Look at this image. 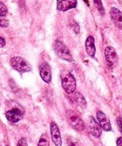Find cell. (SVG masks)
I'll use <instances>...</instances> for the list:
<instances>
[{
  "label": "cell",
  "mask_w": 122,
  "mask_h": 146,
  "mask_svg": "<svg viewBox=\"0 0 122 146\" xmlns=\"http://www.w3.org/2000/svg\"><path fill=\"white\" fill-rule=\"evenodd\" d=\"M61 86L67 94H71L75 91L77 88V81L74 76L69 71L63 70L60 74Z\"/></svg>",
  "instance_id": "cell-1"
},
{
  "label": "cell",
  "mask_w": 122,
  "mask_h": 146,
  "mask_svg": "<svg viewBox=\"0 0 122 146\" xmlns=\"http://www.w3.org/2000/svg\"><path fill=\"white\" fill-rule=\"evenodd\" d=\"M54 50L55 54H57V56L61 60L67 61V62H71L73 61L72 55L70 52L69 49L64 45L63 42H61L59 40H56L54 43Z\"/></svg>",
  "instance_id": "cell-2"
},
{
  "label": "cell",
  "mask_w": 122,
  "mask_h": 146,
  "mask_svg": "<svg viewBox=\"0 0 122 146\" xmlns=\"http://www.w3.org/2000/svg\"><path fill=\"white\" fill-rule=\"evenodd\" d=\"M10 65L15 71L19 73L29 72L32 70L31 64L25 60L24 58L20 56L13 57L10 60Z\"/></svg>",
  "instance_id": "cell-3"
},
{
  "label": "cell",
  "mask_w": 122,
  "mask_h": 146,
  "mask_svg": "<svg viewBox=\"0 0 122 146\" xmlns=\"http://www.w3.org/2000/svg\"><path fill=\"white\" fill-rule=\"evenodd\" d=\"M67 118L69 125L79 131H81L84 129V123L79 115L72 110H69L67 111Z\"/></svg>",
  "instance_id": "cell-4"
},
{
  "label": "cell",
  "mask_w": 122,
  "mask_h": 146,
  "mask_svg": "<svg viewBox=\"0 0 122 146\" xmlns=\"http://www.w3.org/2000/svg\"><path fill=\"white\" fill-rule=\"evenodd\" d=\"M105 58L110 68H114L118 61V56L115 49L111 46H108L105 49Z\"/></svg>",
  "instance_id": "cell-5"
},
{
  "label": "cell",
  "mask_w": 122,
  "mask_h": 146,
  "mask_svg": "<svg viewBox=\"0 0 122 146\" xmlns=\"http://www.w3.org/2000/svg\"><path fill=\"white\" fill-rule=\"evenodd\" d=\"M24 111L20 108H13L9 110L5 113L6 118L11 123H17L21 121L24 117Z\"/></svg>",
  "instance_id": "cell-6"
},
{
  "label": "cell",
  "mask_w": 122,
  "mask_h": 146,
  "mask_svg": "<svg viewBox=\"0 0 122 146\" xmlns=\"http://www.w3.org/2000/svg\"><path fill=\"white\" fill-rule=\"evenodd\" d=\"M50 131H51V140L56 146H61L62 140H61V134L59 129L56 123L52 122L50 124Z\"/></svg>",
  "instance_id": "cell-7"
},
{
  "label": "cell",
  "mask_w": 122,
  "mask_h": 146,
  "mask_svg": "<svg viewBox=\"0 0 122 146\" xmlns=\"http://www.w3.org/2000/svg\"><path fill=\"white\" fill-rule=\"evenodd\" d=\"M69 99L71 101V104L74 106H76L79 107V108H81V109L87 108V101H86L84 96L81 94H79V93L74 92L71 94Z\"/></svg>",
  "instance_id": "cell-8"
},
{
  "label": "cell",
  "mask_w": 122,
  "mask_h": 146,
  "mask_svg": "<svg viewBox=\"0 0 122 146\" xmlns=\"http://www.w3.org/2000/svg\"><path fill=\"white\" fill-rule=\"evenodd\" d=\"M77 0H57V9L60 11H67L77 7Z\"/></svg>",
  "instance_id": "cell-9"
},
{
  "label": "cell",
  "mask_w": 122,
  "mask_h": 146,
  "mask_svg": "<svg viewBox=\"0 0 122 146\" xmlns=\"http://www.w3.org/2000/svg\"><path fill=\"white\" fill-rule=\"evenodd\" d=\"M40 76L45 83L49 84L51 81V69L47 63H42L39 66Z\"/></svg>",
  "instance_id": "cell-10"
},
{
  "label": "cell",
  "mask_w": 122,
  "mask_h": 146,
  "mask_svg": "<svg viewBox=\"0 0 122 146\" xmlns=\"http://www.w3.org/2000/svg\"><path fill=\"white\" fill-rule=\"evenodd\" d=\"M88 128L90 133L95 138H99L101 135L102 128L93 117H90L89 120Z\"/></svg>",
  "instance_id": "cell-11"
},
{
  "label": "cell",
  "mask_w": 122,
  "mask_h": 146,
  "mask_svg": "<svg viewBox=\"0 0 122 146\" xmlns=\"http://www.w3.org/2000/svg\"><path fill=\"white\" fill-rule=\"evenodd\" d=\"M97 118L99 121V123L100 124L104 131H107V132L111 131V123L104 113L101 111H98L97 113Z\"/></svg>",
  "instance_id": "cell-12"
},
{
  "label": "cell",
  "mask_w": 122,
  "mask_h": 146,
  "mask_svg": "<svg viewBox=\"0 0 122 146\" xmlns=\"http://www.w3.org/2000/svg\"><path fill=\"white\" fill-rule=\"evenodd\" d=\"M110 16L114 25L122 30V13L116 7H112L110 10Z\"/></svg>",
  "instance_id": "cell-13"
},
{
  "label": "cell",
  "mask_w": 122,
  "mask_h": 146,
  "mask_svg": "<svg viewBox=\"0 0 122 146\" xmlns=\"http://www.w3.org/2000/svg\"><path fill=\"white\" fill-rule=\"evenodd\" d=\"M85 48L89 56L94 58L96 54V47L94 44V38L92 36L87 37L85 41Z\"/></svg>",
  "instance_id": "cell-14"
},
{
  "label": "cell",
  "mask_w": 122,
  "mask_h": 146,
  "mask_svg": "<svg viewBox=\"0 0 122 146\" xmlns=\"http://www.w3.org/2000/svg\"><path fill=\"white\" fill-rule=\"evenodd\" d=\"M38 146H49V138L47 133H44L40 137Z\"/></svg>",
  "instance_id": "cell-15"
},
{
  "label": "cell",
  "mask_w": 122,
  "mask_h": 146,
  "mask_svg": "<svg viewBox=\"0 0 122 146\" xmlns=\"http://www.w3.org/2000/svg\"><path fill=\"white\" fill-rule=\"evenodd\" d=\"M94 2L96 7H97V9H98L99 13L101 14V16H104L105 14V10H104V7H103L101 0H94Z\"/></svg>",
  "instance_id": "cell-16"
},
{
  "label": "cell",
  "mask_w": 122,
  "mask_h": 146,
  "mask_svg": "<svg viewBox=\"0 0 122 146\" xmlns=\"http://www.w3.org/2000/svg\"><path fill=\"white\" fill-rule=\"evenodd\" d=\"M9 26V21L5 18V17L0 16V27L7 28Z\"/></svg>",
  "instance_id": "cell-17"
},
{
  "label": "cell",
  "mask_w": 122,
  "mask_h": 146,
  "mask_svg": "<svg viewBox=\"0 0 122 146\" xmlns=\"http://www.w3.org/2000/svg\"><path fill=\"white\" fill-rule=\"evenodd\" d=\"M8 14V9L2 1H0V16L6 17Z\"/></svg>",
  "instance_id": "cell-18"
},
{
  "label": "cell",
  "mask_w": 122,
  "mask_h": 146,
  "mask_svg": "<svg viewBox=\"0 0 122 146\" xmlns=\"http://www.w3.org/2000/svg\"><path fill=\"white\" fill-rule=\"evenodd\" d=\"M17 146H27V141L25 138H21L19 141Z\"/></svg>",
  "instance_id": "cell-19"
},
{
  "label": "cell",
  "mask_w": 122,
  "mask_h": 146,
  "mask_svg": "<svg viewBox=\"0 0 122 146\" xmlns=\"http://www.w3.org/2000/svg\"><path fill=\"white\" fill-rule=\"evenodd\" d=\"M117 121V124H118L119 129L120 133H121L122 135V118L121 117H118Z\"/></svg>",
  "instance_id": "cell-20"
},
{
  "label": "cell",
  "mask_w": 122,
  "mask_h": 146,
  "mask_svg": "<svg viewBox=\"0 0 122 146\" xmlns=\"http://www.w3.org/2000/svg\"><path fill=\"white\" fill-rule=\"evenodd\" d=\"M67 143H68V146H79L75 141H71V140L67 141Z\"/></svg>",
  "instance_id": "cell-21"
},
{
  "label": "cell",
  "mask_w": 122,
  "mask_h": 146,
  "mask_svg": "<svg viewBox=\"0 0 122 146\" xmlns=\"http://www.w3.org/2000/svg\"><path fill=\"white\" fill-rule=\"evenodd\" d=\"M6 41L2 37H0V48H3V47L5 46Z\"/></svg>",
  "instance_id": "cell-22"
},
{
  "label": "cell",
  "mask_w": 122,
  "mask_h": 146,
  "mask_svg": "<svg viewBox=\"0 0 122 146\" xmlns=\"http://www.w3.org/2000/svg\"><path fill=\"white\" fill-rule=\"evenodd\" d=\"M117 146H122V137H120L117 139Z\"/></svg>",
  "instance_id": "cell-23"
}]
</instances>
